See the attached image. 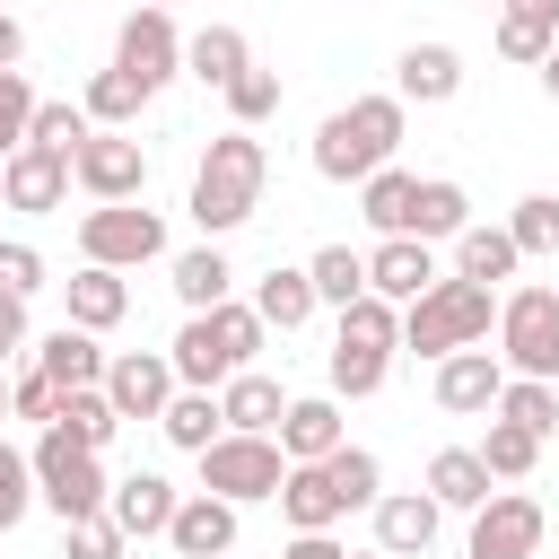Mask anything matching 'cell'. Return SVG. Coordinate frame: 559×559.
<instances>
[{
	"label": "cell",
	"instance_id": "7402d4cb",
	"mask_svg": "<svg viewBox=\"0 0 559 559\" xmlns=\"http://www.w3.org/2000/svg\"><path fill=\"white\" fill-rule=\"evenodd\" d=\"M280 515H288V533H332V524L349 515V498L332 489L323 463H288V480H280Z\"/></svg>",
	"mask_w": 559,
	"mask_h": 559
},
{
	"label": "cell",
	"instance_id": "1f68e13d",
	"mask_svg": "<svg viewBox=\"0 0 559 559\" xmlns=\"http://www.w3.org/2000/svg\"><path fill=\"white\" fill-rule=\"evenodd\" d=\"M463 227H472V192H463L454 175H428V183H419V210H411V236L437 245V236H463Z\"/></svg>",
	"mask_w": 559,
	"mask_h": 559
},
{
	"label": "cell",
	"instance_id": "f6af8a7d",
	"mask_svg": "<svg viewBox=\"0 0 559 559\" xmlns=\"http://www.w3.org/2000/svg\"><path fill=\"white\" fill-rule=\"evenodd\" d=\"M498 52H507V61H533V70H542V61L559 52V35H550L542 17H515V9H498Z\"/></svg>",
	"mask_w": 559,
	"mask_h": 559
},
{
	"label": "cell",
	"instance_id": "d6986e66",
	"mask_svg": "<svg viewBox=\"0 0 559 559\" xmlns=\"http://www.w3.org/2000/svg\"><path fill=\"white\" fill-rule=\"evenodd\" d=\"M166 550H175V559H227V550H236V507L210 498V489H183V507H175V524H166Z\"/></svg>",
	"mask_w": 559,
	"mask_h": 559
},
{
	"label": "cell",
	"instance_id": "11a10c76",
	"mask_svg": "<svg viewBox=\"0 0 559 559\" xmlns=\"http://www.w3.org/2000/svg\"><path fill=\"white\" fill-rule=\"evenodd\" d=\"M0 419H9V358H0Z\"/></svg>",
	"mask_w": 559,
	"mask_h": 559
},
{
	"label": "cell",
	"instance_id": "277c9868",
	"mask_svg": "<svg viewBox=\"0 0 559 559\" xmlns=\"http://www.w3.org/2000/svg\"><path fill=\"white\" fill-rule=\"evenodd\" d=\"M489 323H498V306H489L480 280H437L419 306H402V349H419V358H454V349H480Z\"/></svg>",
	"mask_w": 559,
	"mask_h": 559
},
{
	"label": "cell",
	"instance_id": "7dc6e473",
	"mask_svg": "<svg viewBox=\"0 0 559 559\" xmlns=\"http://www.w3.org/2000/svg\"><path fill=\"white\" fill-rule=\"evenodd\" d=\"M131 550V533L114 524V515H87V524H61V559H122Z\"/></svg>",
	"mask_w": 559,
	"mask_h": 559
},
{
	"label": "cell",
	"instance_id": "836d02e7",
	"mask_svg": "<svg viewBox=\"0 0 559 559\" xmlns=\"http://www.w3.org/2000/svg\"><path fill=\"white\" fill-rule=\"evenodd\" d=\"M79 105H87V122H96V131H131V122H140V105H148V87H140V79H122V70H96Z\"/></svg>",
	"mask_w": 559,
	"mask_h": 559
},
{
	"label": "cell",
	"instance_id": "d590c367",
	"mask_svg": "<svg viewBox=\"0 0 559 559\" xmlns=\"http://www.w3.org/2000/svg\"><path fill=\"white\" fill-rule=\"evenodd\" d=\"M472 454L489 463V480H533V463H542V437H533V428H515V419H489V437H480Z\"/></svg>",
	"mask_w": 559,
	"mask_h": 559
},
{
	"label": "cell",
	"instance_id": "4dcf8cb0",
	"mask_svg": "<svg viewBox=\"0 0 559 559\" xmlns=\"http://www.w3.org/2000/svg\"><path fill=\"white\" fill-rule=\"evenodd\" d=\"M157 428H166V445H175V454H210V445L227 437V411H218V393H192V384H183V393L166 402V419H157Z\"/></svg>",
	"mask_w": 559,
	"mask_h": 559
},
{
	"label": "cell",
	"instance_id": "74e56055",
	"mask_svg": "<svg viewBox=\"0 0 559 559\" xmlns=\"http://www.w3.org/2000/svg\"><path fill=\"white\" fill-rule=\"evenodd\" d=\"M489 419H515V428H533V437L550 445V428H559V384L507 376V393H498V411H489Z\"/></svg>",
	"mask_w": 559,
	"mask_h": 559
},
{
	"label": "cell",
	"instance_id": "f546056e",
	"mask_svg": "<svg viewBox=\"0 0 559 559\" xmlns=\"http://www.w3.org/2000/svg\"><path fill=\"white\" fill-rule=\"evenodd\" d=\"M515 262H524V253H515V236H507V227H480V218H472V227L454 236V280L498 288V280H515Z\"/></svg>",
	"mask_w": 559,
	"mask_h": 559
},
{
	"label": "cell",
	"instance_id": "bcb514c9",
	"mask_svg": "<svg viewBox=\"0 0 559 559\" xmlns=\"http://www.w3.org/2000/svg\"><path fill=\"white\" fill-rule=\"evenodd\" d=\"M227 114H236V131L271 122V114H280V70H245V79L227 87Z\"/></svg>",
	"mask_w": 559,
	"mask_h": 559
},
{
	"label": "cell",
	"instance_id": "6f0895ef",
	"mask_svg": "<svg viewBox=\"0 0 559 559\" xmlns=\"http://www.w3.org/2000/svg\"><path fill=\"white\" fill-rule=\"evenodd\" d=\"M148 9H175V0H148Z\"/></svg>",
	"mask_w": 559,
	"mask_h": 559
},
{
	"label": "cell",
	"instance_id": "cb8c5ba5",
	"mask_svg": "<svg viewBox=\"0 0 559 559\" xmlns=\"http://www.w3.org/2000/svg\"><path fill=\"white\" fill-rule=\"evenodd\" d=\"M61 297H70V323H79V332H114V323L131 314V288H122V271H105V262H79V271L61 280Z\"/></svg>",
	"mask_w": 559,
	"mask_h": 559
},
{
	"label": "cell",
	"instance_id": "816d5d0a",
	"mask_svg": "<svg viewBox=\"0 0 559 559\" xmlns=\"http://www.w3.org/2000/svg\"><path fill=\"white\" fill-rule=\"evenodd\" d=\"M17 61H26V26L0 9V70H17Z\"/></svg>",
	"mask_w": 559,
	"mask_h": 559
},
{
	"label": "cell",
	"instance_id": "2e32d148",
	"mask_svg": "<svg viewBox=\"0 0 559 559\" xmlns=\"http://www.w3.org/2000/svg\"><path fill=\"white\" fill-rule=\"evenodd\" d=\"M367 515H376V550H384V559H419V550H437V524H445V507H437L428 489H384Z\"/></svg>",
	"mask_w": 559,
	"mask_h": 559
},
{
	"label": "cell",
	"instance_id": "5b68a950",
	"mask_svg": "<svg viewBox=\"0 0 559 559\" xmlns=\"http://www.w3.org/2000/svg\"><path fill=\"white\" fill-rule=\"evenodd\" d=\"M393 349H402V306H384V297L341 306V332H332V393H349V402L384 393Z\"/></svg>",
	"mask_w": 559,
	"mask_h": 559
},
{
	"label": "cell",
	"instance_id": "f5cc1de1",
	"mask_svg": "<svg viewBox=\"0 0 559 559\" xmlns=\"http://www.w3.org/2000/svg\"><path fill=\"white\" fill-rule=\"evenodd\" d=\"M498 9H515V17H542V26L559 35V0H498Z\"/></svg>",
	"mask_w": 559,
	"mask_h": 559
},
{
	"label": "cell",
	"instance_id": "60d3db41",
	"mask_svg": "<svg viewBox=\"0 0 559 559\" xmlns=\"http://www.w3.org/2000/svg\"><path fill=\"white\" fill-rule=\"evenodd\" d=\"M323 472H332V489H341L349 507H376V498H384V463H376L367 445H341V454H323Z\"/></svg>",
	"mask_w": 559,
	"mask_h": 559
},
{
	"label": "cell",
	"instance_id": "ab89813d",
	"mask_svg": "<svg viewBox=\"0 0 559 559\" xmlns=\"http://www.w3.org/2000/svg\"><path fill=\"white\" fill-rule=\"evenodd\" d=\"M35 105H44V96H35V79H26V70H0V166L26 148V131H35Z\"/></svg>",
	"mask_w": 559,
	"mask_h": 559
},
{
	"label": "cell",
	"instance_id": "ee69618b",
	"mask_svg": "<svg viewBox=\"0 0 559 559\" xmlns=\"http://www.w3.org/2000/svg\"><path fill=\"white\" fill-rule=\"evenodd\" d=\"M9 419H61V384L44 376V367H9Z\"/></svg>",
	"mask_w": 559,
	"mask_h": 559
},
{
	"label": "cell",
	"instance_id": "9c48e42d",
	"mask_svg": "<svg viewBox=\"0 0 559 559\" xmlns=\"http://www.w3.org/2000/svg\"><path fill=\"white\" fill-rule=\"evenodd\" d=\"M280 480H288V454H280V437H218L210 454H201V489L210 498H227V507H253V498H280Z\"/></svg>",
	"mask_w": 559,
	"mask_h": 559
},
{
	"label": "cell",
	"instance_id": "f35d334b",
	"mask_svg": "<svg viewBox=\"0 0 559 559\" xmlns=\"http://www.w3.org/2000/svg\"><path fill=\"white\" fill-rule=\"evenodd\" d=\"M507 236H515L524 262H533V253H559V192H524V201L507 210Z\"/></svg>",
	"mask_w": 559,
	"mask_h": 559
},
{
	"label": "cell",
	"instance_id": "8d00e7d4",
	"mask_svg": "<svg viewBox=\"0 0 559 559\" xmlns=\"http://www.w3.org/2000/svg\"><path fill=\"white\" fill-rule=\"evenodd\" d=\"M306 280H314V297H323V306H358V297H367V253L323 245V253L306 262Z\"/></svg>",
	"mask_w": 559,
	"mask_h": 559
},
{
	"label": "cell",
	"instance_id": "e575fe53",
	"mask_svg": "<svg viewBox=\"0 0 559 559\" xmlns=\"http://www.w3.org/2000/svg\"><path fill=\"white\" fill-rule=\"evenodd\" d=\"M52 428H70L87 454H105V445H114V428H122V411L105 402V384H79V393H61V419H52Z\"/></svg>",
	"mask_w": 559,
	"mask_h": 559
},
{
	"label": "cell",
	"instance_id": "8992f818",
	"mask_svg": "<svg viewBox=\"0 0 559 559\" xmlns=\"http://www.w3.org/2000/svg\"><path fill=\"white\" fill-rule=\"evenodd\" d=\"M26 463H35V498H44L61 524H87V515H105V498H114V480H105V454H87L70 428H44V437L26 445Z\"/></svg>",
	"mask_w": 559,
	"mask_h": 559
},
{
	"label": "cell",
	"instance_id": "ffe728a7",
	"mask_svg": "<svg viewBox=\"0 0 559 559\" xmlns=\"http://www.w3.org/2000/svg\"><path fill=\"white\" fill-rule=\"evenodd\" d=\"M175 507H183V489H175L166 472H122V480H114V498H105V515H114L131 542L166 533V524H175Z\"/></svg>",
	"mask_w": 559,
	"mask_h": 559
},
{
	"label": "cell",
	"instance_id": "f1b7e54d",
	"mask_svg": "<svg viewBox=\"0 0 559 559\" xmlns=\"http://www.w3.org/2000/svg\"><path fill=\"white\" fill-rule=\"evenodd\" d=\"M358 210H367V227H376V236H411V210H419V175H402V166H376V175L358 183Z\"/></svg>",
	"mask_w": 559,
	"mask_h": 559
},
{
	"label": "cell",
	"instance_id": "681fc988",
	"mask_svg": "<svg viewBox=\"0 0 559 559\" xmlns=\"http://www.w3.org/2000/svg\"><path fill=\"white\" fill-rule=\"evenodd\" d=\"M35 349V323H26V297H0V358Z\"/></svg>",
	"mask_w": 559,
	"mask_h": 559
},
{
	"label": "cell",
	"instance_id": "7bdbcfd3",
	"mask_svg": "<svg viewBox=\"0 0 559 559\" xmlns=\"http://www.w3.org/2000/svg\"><path fill=\"white\" fill-rule=\"evenodd\" d=\"M26 507H44V498H35V463L0 437V533H17V524H26Z\"/></svg>",
	"mask_w": 559,
	"mask_h": 559
},
{
	"label": "cell",
	"instance_id": "44dd1931",
	"mask_svg": "<svg viewBox=\"0 0 559 559\" xmlns=\"http://www.w3.org/2000/svg\"><path fill=\"white\" fill-rule=\"evenodd\" d=\"M393 96L402 105H454L463 96V52L454 44H411L393 61Z\"/></svg>",
	"mask_w": 559,
	"mask_h": 559
},
{
	"label": "cell",
	"instance_id": "f907efd6",
	"mask_svg": "<svg viewBox=\"0 0 559 559\" xmlns=\"http://www.w3.org/2000/svg\"><path fill=\"white\" fill-rule=\"evenodd\" d=\"M280 559H349V550H341L332 533H288V550H280Z\"/></svg>",
	"mask_w": 559,
	"mask_h": 559
},
{
	"label": "cell",
	"instance_id": "b9f144b4",
	"mask_svg": "<svg viewBox=\"0 0 559 559\" xmlns=\"http://www.w3.org/2000/svg\"><path fill=\"white\" fill-rule=\"evenodd\" d=\"M87 131H96V122H87V105H35V131H26V140H35V148H52V157H79V148H87Z\"/></svg>",
	"mask_w": 559,
	"mask_h": 559
},
{
	"label": "cell",
	"instance_id": "d6a6232c",
	"mask_svg": "<svg viewBox=\"0 0 559 559\" xmlns=\"http://www.w3.org/2000/svg\"><path fill=\"white\" fill-rule=\"evenodd\" d=\"M314 306H323V297H314L306 262H297V271H262V288H253V314H262L271 332H297V323H306Z\"/></svg>",
	"mask_w": 559,
	"mask_h": 559
},
{
	"label": "cell",
	"instance_id": "3957f363",
	"mask_svg": "<svg viewBox=\"0 0 559 559\" xmlns=\"http://www.w3.org/2000/svg\"><path fill=\"white\" fill-rule=\"evenodd\" d=\"M262 314L245 306V297H227V306H210V314H183V332H175V384H192V393H218L227 376H245L253 358H262Z\"/></svg>",
	"mask_w": 559,
	"mask_h": 559
},
{
	"label": "cell",
	"instance_id": "52a82bcc",
	"mask_svg": "<svg viewBox=\"0 0 559 559\" xmlns=\"http://www.w3.org/2000/svg\"><path fill=\"white\" fill-rule=\"evenodd\" d=\"M498 358H507V376L559 384V288H515L498 306Z\"/></svg>",
	"mask_w": 559,
	"mask_h": 559
},
{
	"label": "cell",
	"instance_id": "8fae6325",
	"mask_svg": "<svg viewBox=\"0 0 559 559\" xmlns=\"http://www.w3.org/2000/svg\"><path fill=\"white\" fill-rule=\"evenodd\" d=\"M70 175H79L87 201H140L148 192V148L131 131H87V148L70 157Z\"/></svg>",
	"mask_w": 559,
	"mask_h": 559
},
{
	"label": "cell",
	"instance_id": "db71d44e",
	"mask_svg": "<svg viewBox=\"0 0 559 559\" xmlns=\"http://www.w3.org/2000/svg\"><path fill=\"white\" fill-rule=\"evenodd\" d=\"M542 87H550V105H559V52H550V61H542Z\"/></svg>",
	"mask_w": 559,
	"mask_h": 559
},
{
	"label": "cell",
	"instance_id": "d4e9b609",
	"mask_svg": "<svg viewBox=\"0 0 559 559\" xmlns=\"http://www.w3.org/2000/svg\"><path fill=\"white\" fill-rule=\"evenodd\" d=\"M218 411H227V428H236V437H280L288 393H280V376L245 367V376H227V384H218Z\"/></svg>",
	"mask_w": 559,
	"mask_h": 559
},
{
	"label": "cell",
	"instance_id": "c3c4849f",
	"mask_svg": "<svg viewBox=\"0 0 559 559\" xmlns=\"http://www.w3.org/2000/svg\"><path fill=\"white\" fill-rule=\"evenodd\" d=\"M35 288H44V253L9 236V245H0V297H35Z\"/></svg>",
	"mask_w": 559,
	"mask_h": 559
},
{
	"label": "cell",
	"instance_id": "ba28073f",
	"mask_svg": "<svg viewBox=\"0 0 559 559\" xmlns=\"http://www.w3.org/2000/svg\"><path fill=\"white\" fill-rule=\"evenodd\" d=\"M166 253V218L140 210V201H96L79 210V262H105V271H140Z\"/></svg>",
	"mask_w": 559,
	"mask_h": 559
},
{
	"label": "cell",
	"instance_id": "484cf974",
	"mask_svg": "<svg viewBox=\"0 0 559 559\" xmlns=\"http://www.w3.org/2000/svg\"><path fill=\"white\" fill-rule=\"evenodd\" d=\"M35 367L61 384V393H79V384H105V349H96V332H79V323H61V332H44L35 341Z\"/></svg>",
	"mask_w": 559,
	"mask_h": 559
},
{
	"label": "cell",
	"instance_id": "30bf717a",
	"mask_svg": "<svg viewBox=\"0 0 559 559\" xmlns=\"http://www.w3.org/2000/svg\"><path fill=\"white\" fill-rule=\"evenodd\" d=\"M114 70L122 79H140L148 96L183 70V35H175V9H131L122 17V35H114Z\"/></svg>",
	"mask_w": 559,
	"mask_h": 559
},
{
	"label": "cell",
	"instance_id": "9f6ffc18",
	"mask_svg": "<svg viewBox=\"0 0 559 559\" xmlns=\"http://www.w3.org/2000/svg\"><path fill=\"white\" fill-rule=\"evenodd\" d=\"M349 559H384V550H349Z\"/></svg>",
	"mask_w": 559,
	"mask_h": 559
},
{
	"label": "cell",
	"instance_id": "7a4b0ae2",
	"mask_svg": "<svg viewBox=\"0 0 559 559\" xmlns=\"http://www.w3.org/2000/svg\"><path fill=\"white\" fill-rule=\"evenodd\" d=\"M262 183H271V157H262V140L253 131H218L210 148H201V166H192V227L218 245L227 227H245L253 210H262Z\"/></svg>",
	"mask_w": 559,
	"mask_h": 559
},
{
	"label": "cell",
	"instance_id": "9a60e30c",
	"mask_svg": "<svg viewBox=\"0 0 559 559\" xmlns=\"http://www.w3.org/2000/svg\"><path fill=\"white\" fill-rule=\"evenodd\" d=\"M498 393H507V358L480 341V349H454V358H437V411H454V419H472V411H498Z\"/></svg>",
	"mask_w": 559,
	"mask_h": 559
},
{
	"label": "cell",
	"instance_id": "ac0fdd59",
	"mask_svg": "<svg viewBox=\"0 0 559 559\" xmlns=\"http://www.w3.org/2000/svg\"><path fill=\"white\" fill-rule=\"evenodd\" d=\"M341 445H349L341 393H297V402L280 411V454H288V463H323V454H341Z\"/></svg>",
	"mask_w": 559,
	"mask_h": 559
},
{
	"label": "cell",
	"instance_id": "4316f807",
	"mask_svg": "<svg viewBox=\"0 0 559 559\" xmlns=\"http://www.w3.org/2000/svg\"><path fill=\"white\" fill-rule=\"evenodd\" d=\"M428 498H437V507L480 515V507L498 498V480H489V463H480L472 445H445V454H428Z\"/></svg>",
	"mask_w": 559,
	"mask_h": 559
},
{
	"label": "cell",
	"instance_id": "603a6c76",
	"mask_svg": "<svg viewBox=\"0 0 559 559\" xmlns=\"http://www.w3.org/2000/svg\"><path fill=\"white\" fill-rule=\"evenodd\" d=\"M183 70H192L201 87H218V96H227V87H236V79L253 70V44H245V35L227 26V17H210L201 35H183Z\"/></svg>",
	"mask_w": 559,
	"mask_h": 559
},
{
	"label": "cell",
	"instance_id": "6da1fadb",
	"mask_svg": "<svg viewBox=\"0 0 559 559\" xmlns=\"http://www.w3.org/2000/svg\"><path fill=\"white\" fill-rule=\"evenodd\" d=\"M402 131H411V105L402 96H349L341 114L314 122V175L323 183H367L376 166H393Z\"/></svg>",
	"mask_w": 559,
	"mask_h": 559
},
{
	"label": "cell",
	"instance_id": "7c38bea8",
	"mask_svg": "<svg viewBox=\"0 0 559 559\" xmlns=\"http://www.w3.org/2000/svg\"><path fill=\"white\" fill-rule=\"evenodd\" d=\"M542 533H550L542 498H524V489H498V498L472 515V559H533V550H542Z\"/></svg>",
	"mask_w": 559,
	"mask_h": 559
},
{
	"label": "cell",
	"instance_id": "4fadbf2b",
	"mask_svg": "<svg viewBox=\"0 0 559 559\" xmlns=\"http://www.w3.org/2000/svg\"><path fill=\"white\" fill-rule=\"evenodd\" d=\"M175 393H183V384H175V358H166V349H122V358L105 367V402H114L122 419H166Z\"/></svg>",
	"mask_w": 559,
	"mask_h": 559
},
{
	"label": "cell",
	"instance_id": "5bb4252c",
	"mask_svg": "<svg viewBox=\"0 0 559 559\" xmlns=\"http://www.w3.org/2000/svg\"><path fill=\"white\" fill-rule=\"evenodd\" d=\"M437 280H445V271H437V253H428L419 236H376V253H367V297H384V306H419Z\"/></svg>",
	"mask_w": 559,
	"mask_h": 559
},
{
	"label": "cell",
	"instance_id": "83f0119b",
	"mask_svg": "<svg viewBox=\"0 0 559 559\" xmlns=\"http://www.w3.org/2000/svg\"><path fill=\"white\" fill-rule=\"evenodd\" d=\"M175 297H183V314H210V306H227V297H236V262H227L218 245H192V253H175Z\"/></svg>",
	"mask_w": 559,
	"mask_h": 559
},
{
	"label": "cell",
	"instance_id": "e0dca14e",
	"mask_svg": "<svg viewBox=\"0 0 559 559\" xmlns=\"http://www.w3.org/2000/svg\"><path fill=\"white\" fill-rule=\"evenodd\" d=\"M70 183H79V175H70V157H52V148H35V140L0 166V201H9V210H26V218L61 210V201H70Z\"/></svg>",
	"mask_w": 559,
	"mask_h": 559
}]
</instances>
